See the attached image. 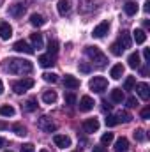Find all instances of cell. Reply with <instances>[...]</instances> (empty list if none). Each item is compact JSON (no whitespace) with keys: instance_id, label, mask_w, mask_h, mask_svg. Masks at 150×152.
Here are the masks:
<instances>
[{"instance_id":"19","label":"cell","mask_w":150,"mask_h":152,"mask_svg":"<svg viewBox=\"0 0 150 152\" xmlns=\"http://www.w3.org/2000/svg\"><path fill=\"white\" fill-rule=\"evenodd\" d=\"M124 75V66L122 64H115L111 67V71H110V76H111L113 80H120Z\"/></svg>"},{"instance_id":"44","label":"cell","mask_w":150,"mask_h":152,"mask_svg":"<svg viewBox=\"0 0 150 152\" xmlns=\"http://www.w3.org/2000/svg\"><path fill=\"white\" fill-rule=\"evenodd\" d=\"M103 110H104V112H110V110H111V104H108V101H104V103H103Z\"/></svg>"},{"instance_id":"53","label":"cell","mask_w":150,"mask_h":152,"mask_svg":"<svg viewBox=\"0 0 150 152\" xmlns=\"http://www.w3.org/2000/svg\"><path fill=\"white\" fill-rule=\"evenodd\" d=\"M5 152H12V151H5Z\"/></svg>"},{"instance_id":"21","label":"cell","mask_w":150,"mask_h":152,"mask_svg":"<svg viewBox=\"0 0 150 152\" xmlns=\"http://www.w3.org/2000/svg\"><path fill=\"white\" fill-rule=\"evenodd\" d=\"M30 23H32L34 27H42V25L46 23V18H44L42 14H37V12H34V14L30 16Z\"/></svg>"},{"instance_id":"32","label":"cell","mask_w":150,"mask_h":152,"mask_svg":"<svg viewBox=\"0 0 150 152\" xmlns=\"http://www.w3.org/2000/svg\"><path fill=\"white\" fill-rule=\"evenodd\" d=\"M12 131H14L18 136H25V134H27V129H25L23 124H14V126H12Z\"/></svg>"},{"instance_id":"36","label":"cell","mask_w":150,"mask_h":152,"mask_svg":"<svg viewBox=\"0 0 150 152\" xmlns=\"http://www.w3.org/2000/svg\"><path fill=\"white\" fill-rule=\"evenodd\" d=\"M134 138H136L138 142H145V140H147L145 131H143V129H136V131H134Z\"/></svg>"},{"instance_id":"26","label":"cell","mask_w":150,"mask_h":152,"mask_svg":"<svg viewBox=\"0 0 150 152\" xmlns=\"http://www.w3.org/2000/svg\"><path fill=\"white\" fill-rule=\"evenodd\" d=\"M134 41H136L138 44H143V42L147 41V34H145V30L136 28V30H134Z\"/></svg>"},{"instance_id":"30","label":"cell","mask_w":150,"mask_h":152,"mask_svg":"<svg viewBox=\"0 0 150 152\" xmlns=\"http://www.w3.org/2000/svg\"><path fill=\"white\" fill-rule=\"evenodd\" d=\"M57 51H58V42H57V41H50V42H48V53L55 57Z\"/></svg>"},{"instance_id":"52","label":"cell","mask_w":150,"mask_h":152,"mask_svg":"<svg viewBox=\"0 0 150 152\" xmlns=\"http://www.w3.org/2000/svg\"><path fill=\"white\" fill-rule=\"evenodd\" d=\"M2 4H4V0H0V5H2Z\"/></svg>"},{"instance_id":"50","label":"cell","mask_w":150,"mask_h":152,"mask_svg":"<svg viewBox=\"0 0 150 152\" xmlns=\"http://www.w3.org/2000/svg\"><path fill=\"white\" fill-rule=\"evenodd\" d=\"M2 92H4V83L0 81V94H2Z\"/></svg>"},{"instance_id":"23","label":"cell","mask_w":150,"mask_h":152,"mask_svg":"<svg viewBox=\"0 0 150 152\" xmlns=\"http://www.w3.org/2000/svg\"><path fill=\"white\" fill-rule=\"evenodd\" d=\"M124 11H125L127 16H134V14L138 12V4H134V2H127V4L124 5Z\"/></svg>"},{"instance_id":"22","label":"cell","mask_w":150,"mask_h":152,"mask_svg":"<svg viewBox=\"0 0 150 152\" xmlns=\"http://www.w3.org/2000/svg\"><path fill=\"white\" fill-rule=\"evenodd\" d=\"M30 41H32V48H42V34H39V32H36V34H32L30 36Z\"/></svg>"},{"instance_id":"41","label":"cell","mask_w":150,"mask_h":152,"mask_svg":"<svg viewBox=\"0 0 150 152\" xmlns=\"http://www.w3.org/2000/svg\"><path fill=\"white\" fill-rule=\"evenodd\" d=\"M21 152H36V151H34V145L32 143H25L21 147Z\"/></svg>"},{"instance_id":"18","label":"cell","mask_w":150,"mask_h":152,"mask_svg":"<svg viewBox=\"0 0 150 152\" xmlns=\"http://www.w3.org/2000/svg\"><path fill=\"white\" fill-rule=\"evenodd\" d=\"M39 64H41L42 67H51V66L55 64V57L50 55V53H48V55H41V57H39Z\"/></svg>"},{"instance_id":"9","label":"cell","mask_w":150,"mask_h":152,"mask_svg":"<svg viewBox=\"0 0 150 152\" xmlns=\"http://www.w3.org/2000/svg\"><path fill=\"white\" fill-rule=\"evenodd\" d=\"M53 142H55V145L60 147V149H67V147L71 145V138L66 136V134H55V136H53Z\"/></svg>"},{"instance_id":"15","label":"cell","mask_w":150,"mask_h":152,"mask_svg":"<svg viewBox=\"0 0 150 152\" xmlns=\"http://www.w3.org/2000/svg\"><path fill=\"white\" fill-rule=\"evenodd\" d=\"M64 85H66L67 88H78V87H79V80L73 75H66L64 76Z\"/></svg>"},{"instance_id":"43","label":"cell","mask_w":150,"mask_h":152,"mask_svg":"<svg viewBox=\"0 0 150 152\" xmlns=\"http://www.w3.org/2000/svg\"><path fill=\"white\" fill-rule=\"evenodd\" d=\"M143 57H145V60H147V62L150 60V50H149V48H145V50H143Z\"/></svg>"},{"instance_id":"31","label":"cell","mask_w":150,"mask_h":152,"mask_svg":"<svg viewBox=\"0 0 150 152\" xmlns=\"http://www.w3.org/2000/svg\"><path fill=\"white\" fill-rule=\"evenodd\" d=\"M37 108V103H36V99H28L25 104H23V110L25 112H34Z\"/></svg>"},{"instance_id":"46","label":"cell","mask_w":150,"mask_h":152,"mask_svg":"<svg viewBox=\"0 0 150 152\" xmlns=\"http://www.w3.org/2000/svg\"><path fill=\"white\" fill-rule=\"evenodd\" d=\"M149 71H150V69L147 67V66H145V67H141V75H143V76H147V75H149Z\"/></svg>"},{"instance_id":"8","label":"cell","mask_w":150,"mask_h":152,"mask_svg":"<svg viewBox=\"0 0 150 152\" xmlns=\"http://www.w3.org/2000/svg\"><path fill=\"white\" fill-rule=\"evenodd\" d=\"M99 129V120L97 118H87L83 122V131L85 133H95Z\"/></svg>"},{"instance_id":"3","label":"cell","mask_w":150,"mask_h":152,"mask_svg":"<svg viewBox=\"0 0 150 152\" xmlns=\"http://www.w3.org/2000/svg\"><path fill=\"white\" fill-rule=\"evenodd\" d=\"M34 85H36V81H34L32 78H23V80H18V81L12 83V90H14L16 94H23V92H27L28 88H32Z\"/></svg>"},{"instance_id":"40","label":"cell","mask_w":150,"mask_h":152,"mask_svg":"<svg viewBox=\"0 0 150 152\" xmlns=\"http://www.w3.org/2000/svg\"><path fill=\"white\" fill-rule=\"evenodd\" d=\"M141 118H145V120H149L150 118V106H147V108L141 110Z\"/></svg>"},{"instance_id":"4","label":"cell","mask_w":150,"mask_h":152,"mask_svg":"<svg viewBox=\"0 0 150 152\" xmlns=\"http://www.w3.org/2000/svg\"><path fill=\"white\" fill-rule=\"evenodd\" d=\"M88 87H90V90H94V92H104V90L108 88V80L103 78V76H95V78L90 80Z\"/></svg>"},{"instance_id":"35","label":"cell","mask_w":150,"mask_h":152,"mask_svg":"<svg viewBox=\"0 0 150 152\" xmlns=\"http://www.w3.org/2000/svg\"><path fill=\"white\" fill-rule=\"evenodd\" d=\"M111 142H113V133H104L103 138H101V143L103 145H110Z\"/></svg>"},{"instance_id":"27","label":"cell","mask_w":150,"mask_h":152,"mask_svg":"<svg viewBox=\"0 0 150 152\" xmlns=\"http://www.w3.org/2000/svg\"><path fill=\"white\" fill-rule=\"evenodd\" d=\"M0 115L2 117H12L14 115V108L9 106V104H4V106H0Z\"/></svg>"},{"instance_id":"7","label":"cell","mask_w":150,"mask_h":152,"mask_svg":"<svg viewBox=\"0 0 150 152\" xmlns=\"http://www.w3.org/2000/svg\"><path fill=\"white\" fill-rule=\"evenodd\" d=\"M108 30H110V21H103V23H99V25L92 30V36H94V37H104V36L108 34Z\"/></svg>"},{"instance_id":"37","label":"cell","mask_w":150,"mask_h":152,"mask_svg":"<svg viewBox=\"0 0 150 152\" xmlns=\"http://www.w3.org/2000/svg\"><path fill=\"white\" fill-rule=\"evenodd\" d=\"M117 124H118V118H117V115H108V118H106V126L113 127V126H117Z\"/></svg>"},{"instance_id":"16","label":"cell","mask_w":150,"mask_h":152,"mask_svg":"<svg viewBox=\"0 0 150 152\" xmlns=\"http://www.w3.org/2000/svg\"><path fill=\"white\" fill-rule=\"evenodd\" d=\"M118 44H120L124 50H125V48H131V36H129V32H125V30H122V32H120Z\"/></svg>"},{"instance_id":"49","label":"cell","mask_w":150,"mask_h":152,"mask_svg":"<svg viewBox=\"0 0 150 152\" xmlns=\"http://www.w3.org/2000/svg\"><path fill=\"white\" fill-rule=\"evenodd\" d=\"M4 145H5V140H4V138H2V136H0V149H2V147H4Z\"/></svg>"},{"instance_id":"34","label":"cell","mask_w":150,"mask_h":152,"mask_svg":"<svg viewBox=\"0 0 150 152\" xmlns=\"http://www.w3.org/2000/svg\"><path fill=\"white\" fill-rule=\"evenodd\" d=\"M42 78H44V81H48V83H57V80H58V76L55 75V73H44Z\"/></svg>"},{"instance_id":"39","label":"cell","mask_w":150,"mask_h":152,"mask_svg":"<svg viewBox=\"0 0 150 152\" xmlns=\"http://www.w3.org/2000/svg\"><path fill=\"white\" fill-rule=\"evenodd\" d=\"M66 103H67V104H74L76 103V96L74 94H67V96H66Z\"/></svg>"},{"instance_id":"5","label":"cell","mask_w":150,"mask_h":152,"mask_svg":"<svg viewBox=\"0 0 150 152\" xmlns=\"http://www.w3.org/2000/svg\"><path fill=\"white\" fill-rule=\"evenodd\" d=\"M37 127L41 131H44V133H55V129H57V124L48 117V115H44V117H41L37 120Z\"/></svg>"},{"instance_id":"14","label":"cell","mask_w":150,"mask_h":152,"mask_svg":"<svg viewBox=\"0 0 150 152\" xmlns=\"http://www.w3.org/2000/svg\"><path fill=\"white\" fill-rule=\"evenodd\" d=\"M57 9H58V14H62V16L69 14L71 12V0H58Z\"/></svg>"},{"instance_id":"24","label":"cell","mask_w":150,"mask_h":152,"mask_svg":"<svg viewBox=\"0 0 150 152\" xmlns=\"http://www.w3.org/2000/svg\"><path fill=\"white\" fill-rule=\"evenodd\" d=\"M42 101H44L46 104H53V103L57 101V94H55L53 90H46V92L42 94Z\"/></svg>"},{"instance_id":"12","label":"cell","mask_w":150,"mask_h":152,"mask_svg":"<svg viewBox=\"0 0 150 152\" xmlns=\"http://www.w3.org/2000/svg\"><path fill=\"white\" fill-rule=\"evenodd\" d=\"M136 92H138V96L143 99V101H149L150 97V87L147 83H140V85H136Z\"/></svg>"},{"instance_id":"20","label":"cell","mask_w":150,"mask_h":152,"mask_svg":"<svg viewBox=\"0 0 150 152\" xmlns=\"http://www.w3.org/2000/svg\"><path fill=\"white\" fill-rule=\"evenodd\" d=\"M127 62H129V67H131V69H138L140 64H141V62H140V55H138V51H136V53H131L129 58H127Z\"/></svg>"},{"instance_id":"48","label":"cell","mask_w":150,"mask_h":152,"mask_svg":"<svg viewBox=\"0 0 150 152\" xmlns=\"http://www.w3.org/2000/svg\"><path fill=\"white\" fill-rule=\"evenodd\" d=\"M0 129H7V124L5 122H0Z\"/></svg>"},{"instance_id":"13","label":"cell","mask_w":150,"mask_h":152,"mask_svg":"<svg viewBox=\"0 0 150 152\" xmlns=\"http://www.w3.org/2000/svg\"><path fill=\"white\" fill-rule=\"evenodd\" d=\"M23 12H25V5H23V4H14V5L9 7V14H11L12 18H21Z\"/></svg>"},{"instance_id":"11","label":"cell","mask_w":150,"mask_h":152,"mask_svg":"<svg viewBox=\"0 0 150 152\" xmlns=\"http://www.w3.org/2000/svg\"><path fill=\"white\" fill-rule=\"evenodd\" d=\"M11 36H12V27H11L7 21H2V23H0V39L7 41Z\"/></svg>"},{"instance_id":"45","label":"cell","mask_w":150,"mask_h":152,"mask_svg":"<svg viewBox=\"0 0 150 152\" xmlns=\"http://www.w3.org/2000/svg\"><path fill=\"white\" fill-rule=\"evenodd\" d=\"M92 152H106V147H103V145H99V147H94V151Z\"/></svg>"},{"instance_id":"25","label":"cell","mask_w":150,"mask_h":152,"mask_svg":"<svg viewBox=\"0 0 150 152\" xmlns=\"http://www.w3.org/2000/svg\"><path fill=\"white\" fill-rule=\"evenodd\" d=\"M110 97H111L113 103H122V101H124V92H122V88H113Z\"/></svg>"},{"instance_id":"28","label":"cell","mask_w":150,"mask_h":152,"mask_svg":"<svg viewBox=\"0 0 150 152\" xmlns=\"http://www.w3.org/2000/svg\"><path fill=\"white\" fill-rule=\"evenodd\" d=\"M134 87H136V78H134V76H129V78L124 81V88H125V90H133Z\"/></svg>"},{"instance_id":"51","label":"cell","mask_w":150,"mask_h":152,"mask_svg":"<svg viewBox=\"0 0 150 152\" xmlns=\"http://www.w3.org/2000/svg\"><path fill=\"white\" fill-rule=\"evenodd\" d=\"M39 152H48V151H46V149H42V151H39Z\"/></svg>"},{"instance_id":"10","label":"cell","mask_w":150,"mask_h":152,"mask_svg":"<svg viewBox=\"0 0 150 152\" xmlns=\"http://www.w3.org/2000/svg\"><path fill=\"white\" fill-rule=\"evenodd\" d=\"M92 108H94V99L90 96H83L79 99V110L81 112H90Z\"/></svg>"},{"instance_id":"47","label":"cell","mask_w":150,"mask_h":152,"mask_svg":"<svg viewBox=\"0 0 150 152\" xmlns=\"http://www.w3.org/2000/svg\"><path fill=\"white\" fill-rule=\"evenodd\" d=\"M149 11H150V0L145 4V12H149Z\"/></svg>"},{"instance_id":"42","label":"cell","mask_w":150,"mask_h":152,"mask_svg":"<svg viewBox=\"0 0 150 152\" xmlns=\"http://www.w3.org/2000/svg\"><path fill=\"white\" fill-rule=\"evenodd\" d=\"M136 104H138V99H136V97H129V99H127V106H129V108H134Z\"/></svg>"},{"instance_id":"6","label":"cell","mask_w":150,"mask_h":152,"mask_svg":"<svg viewBox=\"0 0 150 152\" xmlns=\"http://www.w3.org/2000/svg\"><path fill=\"white\" fill-rule=\"evenodd\" d=\"M12 48H14L16 51H20V53H27V55H32V53H34V48H32L27 41H23V39H21V41H16Z\"/></svg>"},{"instance_id":"33","label":"cell","mask_w":150,"mask_h":152,"mask_svg":"<svg viewBox=\"0 0 150 152\" xmlns=\"http://www.w3.org/2000/svg\"><path fill=\"white\" fill-rule=\"evenodd\" d=\"M117 118H118V124H120V122H129L133 117H131V113H127V112H118L117 113Z\"/></svg>"},{"instance_id":"2","label":"cell","mask_w":150,"mask_h":152,"mask_svg":"<svg viewBox=\"0 0 150 152\" xmlns=\"http://www.w3.org/2000/svg\"><path fill=\"white\" fill-rule=\"evenodd\" d=\"M85 53H87V57H88L92 62H95V66H99V67H103V66L108 62L106 55H104V53H103L97 46H87Z\"/></svg>"},{"instance_id":"38","label":"cell","mask_w":150,"mask_h":152,"mask_svg":"<svg viewBox=\"0 0 150 152\" xmlns=\"http://www.w3.org/2000/svg\"><path fill=\"white\" fill-rule=\"evenodd\" d=\"M90 64H87V62H79V71L81 73H90Z\"/></svg>"},{"instance_id":"29","label":"cell","mask_w":150,"mask_h":152,"mask_svg":"<svg viewBox=\"0 0 150 152\" xmlns=\"http://www.w3.org/2000/svg\"><path fill=\"white\" fill-rule=\"evenodd\" d=\"M110 51H111V55H115V57H120L122 51H124V48H122L118 42H113L111 46H110Z\"/></svg>"},{"instance_id":"17","label":"cell","mask_w":150,"mask_h":152,"mask_svg":"<svg viewBox=\"0 0 150 152\" xmlns=\"http://www.w3.org/2000/svg\"><path fill=\"white\" fill-rule=\"evenodd\" d=\"M129 149V142H127V138H118L117 142H115V152H127Z\"/></svg>"},{"instance_id":"1","label":"cell","mask_w":150,"mask_h":152,"mask_svg":"<svg viewBox=\"0 0 150 152\" xmlns=\"http://www.w3.org/2000/svg\"><path fill=\"white\" fill-rule=\"evenodd\" d=\"M5 69L11 73V75H28L32 73V62L28 60H23V58H7L5 60Z\"/></svg>"}]
</instances>
